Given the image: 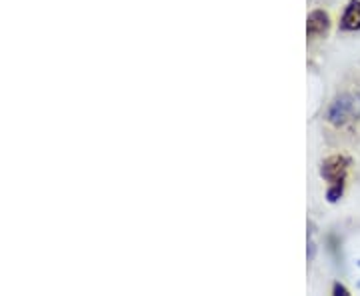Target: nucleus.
Returning a JSON list of instances; mask_svg holds the SVG:
<instances>
[{
  "label": "nucleus",
  "mask_w": 360,
  "mask_h": 296,
  "mask_svg": "<svg viewBox=\"0 0 360 296\" xmlns=\"http://www.w3.org/2000/svg\"><path fill=\"white\" fill-rule=\"evenodd\" d=\"M322 127L330 142L360 141V72L338 84L322 112Z\"/></svg>",
  "instance_id": "1"
},
{
  "label": "nucleus",
  "mask_w": 360,
  "mask_h": 296,
  "mask_svg": "<svg viewBox=\"0 0 360 296\" xmlns=\"http://www.w3.org/2000/svg\"><path fill=\"white\" fill-rule=\"evenodd\" d=\"M342 32H356L360 30V0H350L340 18Z\"/></svg>",
  "instance_id": "4"
},
{
  "label": "nucleus",
  "mask_w": 360,
  "mask_h": 296,
  "mask_svg": "<svg viewBox=\"0 0 360 296\" xmlns=\"http://www.w3.org/2000/svg\"><path fill=\"white\" fill-rule=\"evenodd\" d=\"M330 14L324 11H312L307 18V37L310 42L326 39L330 32Z\"/></svg>",
  "instance_id": "3"
},
{
  "label": "nucleus",
  "mask_w": 360,
  "mask_h": 296,
  "mask_svg": "<svg viewBox=\"0 0 360 296\" xmlns=\"http://www.w3.org/2000/svg\"><path fill=\"white\" fill-rule=\"evenodd\" d=\"M350 165H352L350 158L345 155H330L322 160L321 176L328 182V191H326L328 202H336L345 194Z\"/></svg>",
  "instance_id": "2"
},
{
  "label": "nucleus",
  "mask_w": 360,
  "mask_h": 296,
  "mask_svg": "<svg viewBox=\"0 0 360 296\" xmlns=\"http://www.w3.org/2000/svg\"><path fill=\"white\" fill-rule=\"evenodd\" d=\"M335 295H338V296H347V295H348V290H347V288H345V286H342V284L336 283V284H335Z\"/></svg>",
  "instance_id": "5"
}]
</instances>
